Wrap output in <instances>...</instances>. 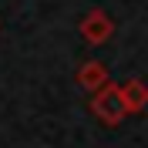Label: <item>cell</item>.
Here are the masks:
<instances>
[{"label":"cell","mask_w":148,"mask_h":148,"mask_svg":"<svg viewBox=\"0 0 148 148\" xmlns=\"http://www.w3.org/2000/svg\"><path fill=\"white\" fill-rule=\"evenodd\" d=\"M91 114L101 121V125H108V128H118L121 121L128 118V108L121 101V88L114 81H108L101 91L91 94Z\"/></svg>","instance_id":"cell-1"},{"label":"cell","mask_w":148,"mask_h":148,"mask_svg":"<svg viewBox=\"0 0 148 148\" xmlns=\"http://www.w3.org/2000/svg\"><path fill=\"white\" fill-rule=\"evenodd\" d=\"M77 34H81L91 47H101V44H108L111 37H114V20H111L101 7H91L81 17V24H77Z\"/></svg>","instance_id":"cell-2"},{"label":"cell","mask_w":148,"mask_h":148,"mask_svg":"<svg viewBox=\"0 0 148 148\" xmlns=\"http://www.w3.org/2000/svg\"><path fill=\"white\" fill-rule=\"evenodd\" d=\"M111 81V74H108V67L101 64V61H94V57H88L81 67H77V84H81L84 91H101L104 84Z\"/></svg>","instance_id":"cell-3"},{"label":"cell","mask_w":148,"mask_h":148,"mask_svg":"<svg viewBox=\"0 0 148 148\" xmlns=\"http://www.w3.org/2000/svg\"><path fill=\"white\" fill-rule=\"evenodd\" d=\"M118 88H121V101H125L128 114H138V111L148 108V84L141 81V77H128V81L118 84Z\"/></svg>","instance_id":"cell-4"}]
</instances>
